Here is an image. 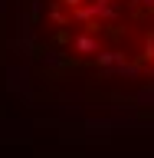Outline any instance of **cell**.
Instances as JSON below:
<instances>
[{
	"instance_id": "1",
	"label": "cell",
	"mask_w": 154,
	"mask_h": 158,
	"mask_svg": "<svg viewBox=\"0 0 154 158\" xmlns=\"http://www.w3.org/2000/svg\"><path fill=\"white\" fill-rule=\"evenodd\" d=\"M0 56L30 106H154V0H7Z\"/></svg>"
}]
</instances>
